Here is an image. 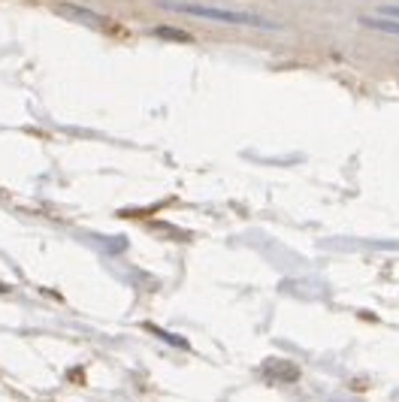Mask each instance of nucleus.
I'll use <instances>...</instances> for the list:
<instances>
[{"mask_svg":"<svg viewBox=\"0 0 399 402\" xmlns=\"http://www.w3.org/2000/svg\"><path fill=\"white\" fill-rule=\"evenodd\" d=\"M378 16H381V19H393V21H399V6H378Z\"/></svg>","mask_w":399,"mask_h":402,"instance_id":"39448f33","label":"nucleus"},{"mask_svg":"<svg viewBox=\"0 0 399 402\" xmlns=\"http://www.w3.org/2000/svg\"><path fill=\"white\" fill-rule=\"evenodd\" d=\"M61 12H64V16H73V19H82V21H91V24H106V19L97 16V12L79 9V6H73V4H61Z\"/></svg>","mask_w":399,"mask_h":402,"instance_id":"f03ea898","label":"nucleus"},{"mask_svg":"<svg viewBox=\"0 0 399 402\" xmlns=\"http://www.w3.org/2000/svg\"><path fill=\"white\" fill-rule=\"evenodd\" d=\"M154 36H163V40H178V43H191V34H178V28H154Z\"/></svg>","mask_w":399,"mask_h":402,"instance_id":"20e7f679","label":"nucleus"},{"mask_svg":"<svg viewBox=\"0 0 399 402\" xmlns=\"http://www.w3.org/2000/svg\"><path fill=\"white\" fill-rule=\"evenodd\" d=\"M176 12L185 16H197V19H209V21H227V24H246V28H273V21L257 16V12L246 9H224V6H203V4H166Z\"/></svg>","mask_w":399,"mask_h":402,"instance_id":"f257e3e1","label":"nucleus"},{"mask_svg":"<svg viewBox=\"0 0 399 402\" xmlns=\"http://www.w3.org/2000/svg\"><path fill=\"white\" fill-rule=\"evenodd\" d=\"M363 24H366V28H375V31H381V34H396L399 36V21H393V19H363Z\"/></svg>","mask_w":399,"mask_h":402,"instance_id":"7ed1b4c3","label":"nucleus"}]
</instances>
